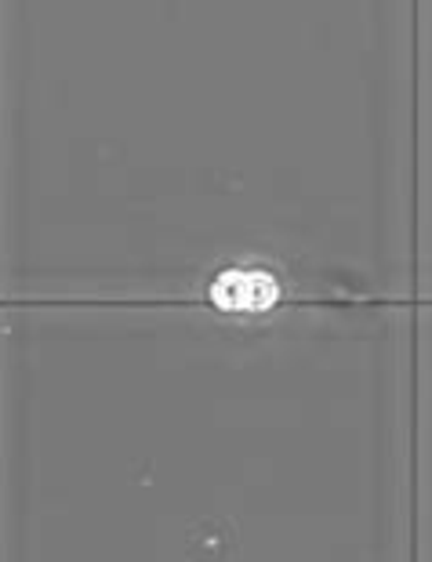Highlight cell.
<instances>
[{
  "instance_id": "cell-1",
  "label": "cell",
  "mask_w": 432,
  "mask_h": 562,
  "mask_svg": "<svg viewBox=\"0 0 432 562\" xmlns=\"http://www.w3.org/2000/svg\"><path fill=\"white\" fill-rule=\"evenodd\" d=\"M211 302L225 313H266L276 302V280L258 269H225L211 283Z\"/></svg>"
}]
</instances>
